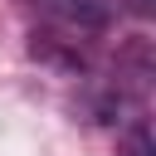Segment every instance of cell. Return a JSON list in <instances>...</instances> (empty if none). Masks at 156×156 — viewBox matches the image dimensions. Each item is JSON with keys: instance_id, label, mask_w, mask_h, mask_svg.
Listing matches in <instances>:
<instances>
[{"instance_id": "obj_2", "label": "cell", "mask_w": 156, "mask_h": 156, "mask_svg": "<svg viewBox=\"0 0 156 156\" xmlns=\"http://www.w3.org/2000/svg\"><path fill=\"white\" fill-rule=\"evenodd\" d=\"M127 156H151V136H146V127H132V132H127Z\"/></svg>"}, {"instance_id": "obj_1", "label": "cell", "mask_w": 156, "mask_h": 156, "mask_svg": "<svg viewBox=\"0 0 156 156\" xmlns=\"http://www.w3.org/2000/svg\"><path fill=\"white\" fill-rule=\"evenodd\" d=\"M58 20H68L73 29H102L107 20H112V10H107V0H44Z\"/></svg>"}]
</instances>
